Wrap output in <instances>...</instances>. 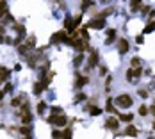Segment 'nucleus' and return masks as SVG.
I'll return each mask as SVG.
<instances>
[{"instance_id":"nucleus-1","label":"nucleus","mask_w":155,"mask_h":139,"mask_svg":"<svg viewBox=\"0 0 155 139\" xmlns=\"http://www.w3.org/2000/svg\"><path fill=\"white\" fill-rule=\"evenodd\" d=\"M114 103H116L118 107H121V109H127V107H130L132 103H134V100L130 95H119L116 100H114Z\"/></svg>"},{"instance_id":"nucleus-2","label":"nucleus","mask_w":155,"mask_h":139,"mask_svg":"<svg viewBox=\"0 0 155 139\" xmlns=\"http://www.w3.org/2000/svg\"><path fill=\"white\" fill-rule=\"evenodd\" d=\"M48 123H55V127H64L68 123V118L64 114H59V116H50L48 118Z\"/></svg>"},{"instance_id":"nucleus-3","label":"nucleus","mask_w":155,"mask_h":139,"mask_svg":"<svg viewBox=\"0 0 155 139\" xmlns=\"http://www.w3.org/2000/svg\"><path fill=\"white\" fill-rule=\"evenodd\" d=\"M48 82H50L48 79H43V80H39V82H36V84H34V95L39 96V95L48 87Z\"/></svg>"},{"instance_id":"nucleus-4","label":"nucleus","mask_w":155,"mask_h":139,"mask_svg":"<svg viewBox=\"0 0 155 139\" xmlns=\"http://www.w3.org/2000/svg\"><path fill=\"white\" fill-rule=\"evenodd\" d=\"M87 27L100 30V29H103V27H105V18H93V20L89 21V25H87Z\"/></svg>"},{"instance_id":"nucleus-5","label":"nucleus","mask_w":155,"mask_h":139,"mask_svg":"<svg viewBox=\"0 0 155 139\" xmlns=\"http://www.w3.org/2000/svg\"><path fill=\"white\" fill-rule=\"evenodd\" d=\"M75 77H77V79H75V87H77V89H80V87H84V86H86V84L89 82V79H87V77L80 75L78 71L75 73Z\"/></svg>"},{"instance_id":"nucleus-6","label":"nucleus","mask_w":155,"mask_h":139,"mask_svg":"<svg viewBox=\"0 0 155 139\" xmlns=\"http://www.w3.org/2000/svg\"><path fill=\"white\" fill-rule=\"evenodd\" d=\"M96 64H98V50L91 48V55H89V62H87V68L91 70V68H95Z\"/></svg>"},{"instance_id":"nucleus-7","label":"nucleus","mask_w":155,"mask_h":139,"mask_svg":"<svg viewBox=\"0 0 155 139\" xmlns=\"http://www.w3.org/2000/svg\"><path fill=\"white\" fill-rule=\"evenodd\" d=\"M128 48H130V45H128V41L127 39H119L118 41V52H119L121 55H125V54L128 52Z\"/></svg>"},{"instance_id":"nucleus-8","label":"nucleus","mask_w":155,"mask_h":139,"mask_svg":"<svg viewBox=\"0 0 155 139\" xmlns=\"http://www.w3.org/2000/svg\"><path fill=\"white\" fill-rule=\"evenodd\" d=\"M75 20H71V18H66L64 20V30L66 32H75Z\"/></svg>"},{"instance_id":"nucleus-9","label":"nucleus","mask_w":155,"mask_h":139,"mask_svg":"<svg viewBox=\"0 0 155 139\" xmlns=\"http://www.w3.org/2000/svg\"><path fill=\"white\" fill-rule=\"evenodd\" d=\"M105 127H107L109 130H116L118 127H119V119H116V118H109L107 121H105Z\"/></svg>"},{"instance_id":"nucleus-10","label":"nucleus","mask_w":155,"mask_h":139,"mask_svg":"<svg viewBox=\"0 0 155 139\" xmlns=\"http://www.w3.org/2000/svg\"><path fill=\"white\" fill-rule=\"evenodd\" d=\"M9 75H11V71H9L7 68H0V84L9 79Z\"/></svg>"},{"instance_id":"nucleus-11","label":"nucleus","mask_w":155,"mask_h":139,"mask_svg":"<svg viewBox=\"0 0 155 139\" xmlns=\"http://www.w3.org/2000/svg\"><path fill=\"white\" fill-rule=\"evenodd\" d=\"M87 112L91 116H98V114H102V109L96 107V105H87Z\"/></svg>"},{"instance_id":"nucleus-12","label":"nucleus","mask_w":155,"mask_h":139,"mask_svg":"<svg viewBox=\"0 0 155 139\" xmlns=\"http://www.w3.org/2000/svg\"><path fill=\"white\" fill-rule=\"evenodd\" d=\"M125 136H130V137H136L137 136V128L134 125H128L127 127V130H125Z\"/></svg>"},{"instance_id":"nucleus-13","label":"nucleus","mask_w":155,"mask_h":139,"mask_svg":"<svg viewBox=\"0 0 155 139\" xmlns=\"http://www.w3.org/2000/svg\"><path fill=\"white\" fill-rule=\"evenodd\" d=\"M114 38H116V30H114V29H109V30H107V41H105V43L111 45V43L114 41Z\"/></svg>"},{"instance_id":"nucleus-14","label":"nucleus","mask_w":155,"mask_h":139,"mask_svg":"<svg viewBox=\"0 0 155 139\" xmlns=\"http://www.w3.org/2000/svg\"><path fill=\"white\" fill-rule=\"evenodd\" d=\"M20 118H21V123H23V125H30V121H32V114H30V112H25V114H21Z\"/></svg>"},{"instance_id":"nucleus-15","label":"nucleus","mask_w":155,"mask_h":139,"mask_svg":"<svg viewBox=\"0 0 155 139\" xmlns=\"http://www.w3.org/2000/svg\"><path fill=\"white\" fill-rule=\"evenodd\" d=\"M118 119H119V121H125V123H130V121L134 119V114H128V112H127V114H119Z\"/></svg>"},{"instance_id":"nucleus-16","label":"nucleus","mask_w":155,"mask_h":139,"mask_svg":"<svg viewBox=\"0 0 155 139\" xmlns=\"http://www.w3.org/2000/svg\"><path fill=\"white\" fill-rule=\"evenodd\" d=\"M105 111H107V112H112V114H118L116 109H114V105H112V98H107V105H105Z\"/></svg>"},{"instance_id":"nucleus-17","label":"nucleus","mask_w":155,"mask_h":139,"mask_svg":"<svg viewBox=\"0 0 155 139\" xmlns=\"http://www.w3.org/2000/svg\"><path fill=\"white\" fill-rule=\"evenodd\" d=\"M87 29H89L87 25L80 27V36H82V39H84V41H87V39H89V32H87Z\"/></svg>"},{"instance_id":"nucleus-18","label":"nucleus","mask_w":155,"mask_h":139,"mask_svg":"<svg viewBox=\"0 0 155 139\" xmlns=\"http://www.w3.org/2000/svg\"><path fill=\"white\" fill-rule=\"evenodd\" d=\"M5 14H7V2L2 0L0 2V16H5Z\"/></svg>"},{"instance_id":"nucleus-19","label":"nucleus","mask_w":155,"mask_h":139,"mask_svg":"<svg viewBox=\"0 0 155 139\" xmlns=\"http://www.w3.org/2000/svg\"><path fill=\"white\" fill-rule=\"evenodd\" d=\"M21 103H23V96H16V98L11 100V105H13V107H20Z\"/></svg>"},{"instance_id":"nucleus-20","label":"nucleus","mask_w":155,"mask_h":139,"mask_svg":"<svg viewBox=\"0 0 155 139\" xmlns=\"http://www.w3.org/2000/svg\"><path fill=\"white\" fill-rule=\"evenodd\" d=\"M18 130H20V134H23V136H30V127H29V125H23V127H20Z\"/></svg>"},{"instance_id":"nucleus-21","label":"nucleus","mask_w":155,"mask_h":139,"mask_svg":"<svg viewBox=\"0 0 155 139\" xmlns=\"http://www.w3.org/2000/svg\"><path fill=\"white\" fill-rule=\"evenodd\" d=\"M36 55H27V62H29V66L30 68H36Z\"/></svg>"},{"instance_id":"nucleus-22","label":"nucleus","mask_w":155,"mask_h":139,"mask_svg":"<svg viewBox=\"0 0 155 139\" xmlns=\"http://www.w3.org/2000/svg\"><path fill=\"white\" fill-rule=\"evenodd\" d=\"M153 30H155V21H150V23L144 27V30H143V32H144V34H148V32H153Z\"/></svg>"},{"instance_id":"nucleus-23","label":"nucleus","mask_w":155,"mask_h":139,"mask_svg":"<svg viewBox=\"0 0 155 139\" xmlns=\"http://www.w3.org/2000/svg\"><path fill=\"white\" fill-rule=\"evenodd\" d=\"M130 2H132V4H130V9H132V11H137V9L141 7V0H130Z\"/></svg>"},{"instance_id":"nucleus-24","label":"nucleus","mask_w":155,"mask_h":139,"mask_svg":"<svg viewBox=\"0 0 155 139\" xmlns=\"http://www.w3.org/2000/svg\"><path fill=\"white\" fill-rule=\"evenodd\" d=\"M25 45H27L29 48H34V46H36V38H34V36H30V38L27 39V43H25Z\"/></svg>"},{"instance_id":"nucleus-25","label":"nucleus","mask_w":155,"mask_h":139,"mask_svg":"<svg viewBox=\"0 0 155 139\" xmlns=\"http://www.w3.org/2000/svg\"><path fill=\"white\" fill-rule=\"evenodd\" d=\"M18 52L21 55H25V54L29 52V46H27V45H18Z\"/></svg>"},{"instance_id":"nucleus-26","label":"nucleus","mask_w":155,"mask_h":139,"mask_svg":"<svg viewBox=\"0 0 155 139\" xmlns=\"http://www.w3.org/2000/svg\"><path fill=\"white\" fill-rule=\"evenodd\" d=\"M14 30L18 32L20 36H25V27L23 25H14Z\"/></svg>"},{"instance_id":"nucleus-27","label":"nucleus","mask_w":155,"mask_h":139,"mask_svg":"<svg viewBox=\"0 0 155 139\" xmlns=\"http://www.w3.org/2000/svg\"><path fill=\"white\" fill-rule=\"evenodd\" d=\"M141 73H143V68H141V66L132 68V75H134V77H141Z\"/></svg>"},{"instance_id":"nucleus-28","label":"nucleus","mask_w":155,"mask_h":139,"mask_svg":"<svg viewBox=\"0 0 155 139\" xmlns=\"http://www.w3.org/2000/svg\"><path fill=\"white\" fill-rule=\"evenodd\" d=\"M82 61H84V55H82V54H78L77 57L73 59V64H75V66H80V64H82Z\"/></svg>"},{"instance_id":"nucleus-29","label":"nucleus","mask_w":155,"mask_h":139,"mask_svg":"<svg viewBox=\"0 0 155 139\" xmlns=\"http://www.w3.org/2000/svg\"><path fill=\"white\" fill-rule=\"evenodd\" d=\"M84 100H87V96H86L84 93H78L77 96H75V100H73V102H75V103H78V102H84Z\"/></svg>"},{"instance_id":"nucleus-30","label":"nucleus","mask_w":155,"mask_h":139,"mask_svg":"<svg viewBox=\"0 0 155 139\" xmlns=\"http://www.w3.org/2000/svg\"><path fill=\"white\" fill-rule=\"evenodd\" d=\"M61 139H71V128H64L62 137H61Z\"/></svg>"},{"instance_id":"nucleus-31","label":"nucleus","mask_w":155,"mask_h":139,"mask_svg":"<svg viewBox=\"0 0 155 139\" xmlns=\"http://www.w3.org/2000/svg\"><path fill=\"white\" fill-rule=\"evenodd\" d=\"M91 4H93V2H91V0H84V2H82V4H80V9H82V11H86V9H87V7H89V5H91Z\"/></svg>"},{"instance_id":"nucleus-32","label":"nucleus","mask_w":155,"mask_h":139,"mask_svg":"<svg viewBox=\"0 0 155 139\" xmlns=\"http://www.w3.org/2000/svg\"><path fill=\"white\" fill-rule=\"evenodd\" d=\"M52 137L54 139H61L62 137V132H61V130H52Z\"/></svg>"},{"instance_id":"nucleus-33","label":"nucleus","mask_w":155,"mask_h":139,"mask_svg":"<svg viewBox=\"0 0 155 139\" xmlns=\"http://www.w3.org/2000/svg\"><path fill=\"white\" fill-rule=\"evenodd\" d=\"M130 64H132V68H137V66L141 64V61H139V57H132V61H130Z\"/></svg>"},{"instance_id":"nucleus-34","label":"nucleus","mask_w":155,"mask_h":139,"mask_svg":"<svg viewBox=\"0 0 155 139\" xmlns=\"http://www.w3.org/2000/svg\"><path fill=\"white\" fill-rule=\"evenodd\" d=\"M45 109H46V103H45V102H39V103H38V112L41 114Z\"/></svg>"},{"instance_id":"nucleus-35","label":"nucleus","mask_w":155,"mask_h":139,"mask_svg":"<svg viewBox=\"0 0 155 139\" xmlns=\"http://www.w3.org/2000/svg\"><path fill=\"white\" fill-rule=\"evenodd\" d=\"M139 114H141V116H146V114H148V107L141 105V107H139Z\"/></svg>"},{"instance_id":"nucleus-36","label":"nucleus","mask_w":155,"mask_h":139,"mask_svg":"<svg viewBox=\"0 0 155 139\" xmlns=\"http://www.w3.org/2000/svg\"><path fill=\"white\" fill-rule=\"evenodd\" d=\"M52 112H54V116H59V114L62 112V109H61V107H54V109H52Z\"/></svg>"},{"instance_id":"nucleus-37","label":"nucleus","mask_w":155,"mask_h":139,"mask_svg":"<svg viewBox=\"0 0 155 139\" xmlns=\"http://www.w3.org/2000/svg\"><path fill=\"white\" fill-rule=\"evenodd\" d=\"M111 82H112V77H107V80H105V89L109 91V87H111Z\"/></svg>"},{"instance_id":"nucleus-38","label":"nucleus","mask_w":155,"mask_h":139,"mask_svg":"<svg viewBox=\"0 0 155 139\" xmlns=\"http://www.w3.org/2000/svg\"><path fill=\"white\" fill-rule=\"evenodd\" d=\"M11 89H13V84H9V82H7V84H5V87H4V93H9Z\"/></svg>"},{"instance_id":"nucleus-39","label":"nucleus","mask_w":155,"mask_h":139,"mask_svg":"<svg viewBox=\"0 0 155 139\" xmlns=\"http://www.w3.org/2000/svg\"><path fill=\"white\" fill-rule=\"evenodd\" d=\"M139 96L146 98V96H148V91H144V89H139Z\"/></svg>"},{"instance_id":"nucleus-40","label":"nucleus","mask_w":155,"mask_h":139,"mask_svg":"<svg viewBox=\"0 0 155 139\" xmlns=\"http://www.w3.org/2000/svg\"><path fill=\"white\" fill-rule=\"evenodd\" d=\"M136 41L139 43V45H141V43H144V36H143V34H139V36L136 38Z\"/></svg>"},{"instance_id":"nucleus-41","label":"nucleus","mask_w":155,"mask_h":139,"mask_svg":"<svg viewBox=\"0 0 155 139\" xmlns=\"http://www.w3.org/2000/svg\"><path fill=\"white\" fill-rule=\"evenodd\" d=\"M132 79H134V75H132V68H130V70L127 71V80H132Z\"/></svg>"},{"instance_id":"nucleus-42","label":"nucleus","mask_w":155,"mask_h":139,"mask_svg":"<svg viewBox=\"0 0 155 139\" xmlns=\"http://www.w3.org/2000/svg\"><path fill=\"white\" fill-rule=\"evenodd\" d=\"M80 21H82V14H78L77 18H75V25H80Z\"/></svg>"},{"instance_id":"nucleus-43","label":"nucleus","mask_w":155,"mask_h":139,"mask_svg":"<svg viewBox=\"0 0 155 139\" xmlns=\"http://www.w3.org/2000/svg\"><path fill=\"white\" fill-rule=\"evenodd\" d=\"M100 75H107V68L102 66V68H100Z\"/></svg>"},{"instance_id":"nucleus-44","label":"nucleus","mask_w":155,"mask_h":139,"mask_svg":"<svg viewBox=\"0 0 155 139\" xmlns=\"http://www.w3.org/2000/svg\"><path fill=\"white\" fill-rule=\"evenodd\" d=\"M0 34H5V29H4L2 25H0Z\"/></svg>"},{"instance_id":"nucleus-45","label":"nucleus","mask_w":155,"mask_h":139,"mask_svg":"<svg viewBox=\"0 0 155 139\" xmlns=\"http://www.w3.org/2000/svg\"><path fill=\"white\" fill-rule=\"evenodd\" d=\"M5 41V38H4V34H0V43H4Z\"/></svg>"},{"instance_id":"nucleus-46","label":"nucleus","mask_w":155,"mask_h":139,"mask_svg":"<svg viewBox=\"0 0 155 139\" xmlns=\"http://www.w3.org/2000/svg\"><path fill=\"white\" fill-rule=\"evenodd\" d=\"M4 95H5V93H4V91H0V100L4 98Z\"/></svg>"},{"instance_id":"nucleus-47","label":"nucleus","mask_w":155,"mask_h":139,"mask_svg":"<svg viewBox=\"0 0 155 139\" xmlns=\"http://www.w3.org/2000/svg\"><path fill=\"white\" fill-rule=\"evenodd\" d=\"M25 139H30V136H25Z\"/></svg>"},{"instance_id":"nucleus-48","label":"nucleus","mask_w":155,"mask_h":139,"mask_svg":"<svg viewBox=\"0 0 155 139\" xmlns=\"http://www.w3.org/2000/svg\"><path fill=\"white\" fill-rule=\"evenodd\" d=\"M153 128H155V121H153Z\"/></svg>"},{"instance_id":"nucleus-49","label":"nucleus","mask_w":155,"mask_h":139,"mask_svg":"<svg viewBox=\"0 0 155 139\" xmlns=\"http://www.w3.org/2000/svg\"><path fill=\"white\" fill-rule=\"evenodd\" d=\"M0 2H2V0H0Z\"/></svg>"},{"instance_id":"nucleus-50","label":"nucleus","mask_w":155,"mask_h":139,"mask_svg":"<svg viewBox=\"0 0 155 139\" xmlns=\"http://www.w3.org/2000/svg\"><path fill=\"white\" fill-rule=\"evenodd\" d=\"M150 139H152V137H150Z\"/></svg>"}]
</instances>
